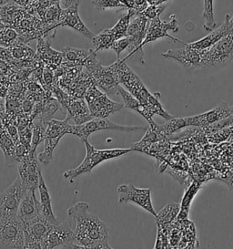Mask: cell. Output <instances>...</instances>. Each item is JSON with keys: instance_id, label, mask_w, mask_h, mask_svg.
<instances>
[{"instance_id": "obj_7", "label": "cell", "mask_w": 233, "mask_h": 249, "mask_svg": "<svg viewBox=\"0 0 233 249\" xmlns=\"http://www.w3.org/2000/svg\"><path fill=\"white\" fill-rule=\"evenodd\" d=\"M85 100L93 118H108L124 108L123 103L111 101L106 92H103L93 83L85 93Z\"/></svg>"}, {"instance_id": "obj_20", "label": "cell", "mask_w": 233, "mask_h": 249, "mask_svg": "<svg viewBox=\"0 0 233 249\" xmlns=\"http://www.w3.org/2000/svg\"><path fill=\"white\" fill-rule=\"evenodd\" d=\"M233 27V16L227 14L224 19V22L221 24L220 27H218V29L211 31V33L209 35H207L203 38L197 40L195 42H191V43H186L187 46H189V48L195 49L198 51H206L211 49L212 46L216 44L218 40L223 37L225 34H227L231 29Z\"/></svg>"}, {"instance_id": "obj_31", "label": "cell", "mask_w": 233, "mask_h": 249, "mask_svg": "<svg viewBox=\"0 0 233 249\" xmlns=\"http://www.w3.org/2000/svg\"><path fill=\"white\" fill-rule=\"evenodd\" d=\"M181 205L177 203H170L167 204L161 211H160L157 217L156 223L160 225H167L171 223L176 218V216L180 213Z\"/></svg>"}, {"instance_id": "obj_17", "label": "cell", "mask_w": 233, "mask_h": 249, "mask_svg": "<svg viewBox=\"0 0 233 249\" xmlns=\"http://www.w3.org/2000/svg\"><path fill=\"white\" fill-rule=\"evenodd\" d=\"M204 52L205 51H198L189 48V46L185 44L183 49L169 50L161 53V57L165 59H174L188 70H200Z\"/></svg>"}, {"instance_id": "obj_4", "label": "cell", "mask_w": 233, "mask_h": 249, "mask_svg": "<svg viewBox=\"0 0 233 249\" xmlns=\"http://www.w3.org/2000/svg\"><path fill=\"white\" fill-rule=\"evenodd\" d=\"M85 68L91 74L94 83L108 95H117V88L120 85L116 73L115 64L103 67L96 59V52L89 55L85 63Z\"/></svg>"}, {"instance_id": "obj_24", "label": "cell", "mask_w": 233, "mask_h": 249, "mask_svg": "<svg viewBox=\"0 0 233 249\" xmlns=\"http://www.w3.org/2000/svg\"><path fill=\"white\" fill-rule=\"evenodd\" d=\"M60 27H68L90 39H92L95 36L81 20L79 14V8H63Z\"/></svg>"}, {"instance_id": "obj_22", "label": "cell", "mask_w": 233, "mask_h": 249, "mask_svg": "<svg viewBox=\"0 0 233 249\" xmlns=\"http://www.w3.org/2000/svg\"><path fill=\"white\" fill-rule=\"evenodd\" d=\"M26 9L11 0H0V26L14 27Z\"/></svg>"}, {"instance_id": "obj_27", "label": "cell", "mask_w": 233, "mask_h": 249, "mask_svg": "<svg viewBox=\"0 0 233 249\" xmlns=\"http://www.w3.org/2000/svg\"><path fill=\"white\" fill-rule=\"evenodd\" d=\"M63 8H61L60 3H55L47 9L43 17L44 37H53L55 36L50 35V32L56 31L58 27H60V23L62 20Z\"/></svg>"}, {"instance_id": "obj_10", "label": "cell", "mask_w": 233, "mask_h": 249, "mask_svg": "<svg viewBox=\"0 0 233 249\" xmlns=\"http://www.w3.org/2000/svg\"><path fill=\"white\" fill-rule=\"evenodd\" d=\"M81 249L76 235L67 222H60L51 227L42 243V249Z\"/></svg>"}, {"instance_id": "obj_37", "label": "cell", "mask_w": 233, "mask_h": 249, "mask_svg": "<svg viewBox=\"0 0 233 249\" xmlns=\"http://www.w3.org/2000/svg\"><path fill=\"white\" fill-rule=\"evenodd\" d=\"M130 47H131V40L129 37H125L115 40L113 45L111 46L110 50H113V52H115L116 54V58L117 59H120V54L124 51H129Z\"/></svg>"}, {"instance_id": "obj_26", "label": "cell", "mask_w": 233, "mask_h": 249, "mask_svg": "<svg viewBox=\"0 0 233 249\" xmlns=\"http://www.w3.org/2000/svg\"><path fill=\"white\" fill-rule=\"evenodd\" d=\"M37 190L39 192L40 196V205H41V213L46 217V219L50 221L52 225H58L60 221L56 217L53 208H52V200H51L50 194L48 189V186L45 183L42 171L40 172L39 176V183H38V188Z\"/></svg>"}, {"instance_id": "obj_34", "label": "cell", "mask_w": 233, "mask_h": 249, "mask_svg": "<svg viewBox=\"0 0 233 249\" xmlns=\"http://www.w3.org/2000/svg\"><path fill=\"white\" fill-rule=\"evenodd\" d=\"M200 188V184L199 183H193L189 190L187 191L184 195V197L182 199V205H181V211H180V219H184L187 217L189 213V208H190V204L193 200L194 196H196L197 193L199 192Z\"/></svg>"}, {"instance_id": "obj_39", "label": "cell", "mask_w": 233, "mask_h": 249, "mask_svg": "<svg viewBox=\"0 0 233 249\" xmlns=\"http://www.w3.org/2000/svg\"><path fill=\"white\" fill-rule=\"evenodd\" d=\"M81 0H59L63 8H79Z\"/></svg>"}, {"instance_id": "obj_23", "label": "cell", "mask_w": 233, "mask_h": 249, "mask_svg": "<svg viewBox=\"0 0 233 249\" xmlns=\"http://www.w3.org/2000/svg\"><path fill=\"white\" fill-rule=\"evenodd\" d=\"M117 95L120 96L123 100L124 107L128 108L130 110H134L139 113L146 121L150 124V126L156 124V123L153 120V116L155 115L151 110H150L147 106L143 105L138 100H137L131 92L127 89H125L120 85L117 88Z\"/></svg>"}, {"instance_id": "obj_13", "label": "cell", "mask_w": 233, "mask_h": 249, "mask_svg": "<svg viewBox=\"0 0 233 249\" xmlns=\"http://www.w3.org/2000/svg\"><path fill=\"white\" fill-rule=\"evenodd\" d=\"M53 226L42 213L24 223L25 249H42L44 239Z\"/></svg>"}, {"instance_id": "obj_2", "label": "cell", "mask_w": 233, "mask_h": 249, "mask_svg": "<svg viewBox=\"0 0 233 249\" xmlns=\"http://www.w3.org/2000/svg\"><path fill=\"white\" fill-rule=\"evenodd\" d=\"M114 64L116 67L119 83L127 88V90H129L137 100L147 106L150 110H152L155 115H159L167 121L174 118L163 109L160 103V93L157 92L155 94H151L146 88L138 75L126 64L125 60L116 59Z\"/></svg>"}, {"instance_id": "obj_18", "label": "cell", "mask_w": 233, "mask_h": 249, "mask_svg": "<svg viewBox=\"0 0 233 249\" xmlns=\"http://www.w3.org/2000/svg\"><path fill=\"white\" fill-rule=\"evenodd\" d=\"M233 115V106L228 105L226 103H221L213 110L207 111L200 115H195L188 118L189 126H210L216 124L218 122L225 120Z\"/></svg>"}, {"instance_id": "obj_1", "label": "cell", "mask_w": 233, "mask_h": 249, "mask_svg": "<svg viewBox=\"0 0 233 249\" xmlns=\"http://www.w3.org/2000/svg\"><path fill=\"white\" fill-rule=\"evenodd\" d=\"M89 205L78 202L68 208L67 214L75 222L74 233L81 249H110L109 227L94 213L88 212Z\"/></svg>"}, {"instance_id": "obj_21", "label": "cell", "mask_w": 233, "mask_h": 249, "mask_svg": "<svg viewBox=\"0 0 233 249\" xmlns=\"http://www.w3.org/2000/svg\"><path fill=\"white\" fill-rule=\"evenodd\" d=\"M39 214H41V205L36 199V191H26L18 207V217L26 223Z\"/></svg>"}, {"instance_id": "obj_28", "label": "cell", "mask_w": 233, "mask_h": 249, "mask_svg": "<svg viewBox=\"0 0 233 249\" xmlns=\"http://www.w3.org/2000/svg\"><path fill=\"white\" fill-rule=\"evenodd\" d=\"M0 148L4 153L5 162L7 166L17 165V159L16 154V144L14 141L7 132L6 128L0 132Z\"/></svg>"}, {"instance_id": "obj_29", "label": "cell", "mask_w": 233, "mask_h": 249, "mask_svg": "<svg viewBox=\"0 0 233 249\" xmlns=\"http://www.w3.org/2000/svg\"><path fill=\"white\" fill-rule=\"evenodd\" d=\"M115 40L116 38L114 37L110 29L103 30L100 34L95 35L93 38L91 39L95 49L94 52L96 53L100 51L110 50L111 46L113 45Z\"/></svg>"}, {"instance_id": "obj_36", "label": "cell", "mask_w": 233, "mask_h": 249, "mask_svg": "<svg viewBox=\"0 0 233 249\" xmlns=\"http://www.w3.org/2000/svg\"><path fill=\"white\" fill-rule=\"evenodd\" d=\"M92 4L94 5L95 8L100 11L109 8H127L122 4L121 0H93Z\"/></svg>"}, {"instance_id": "obj_15", "label": "cell", "mask_w": 233, "mask_h": 249, "mask_svg": "<svg viewBox=\"0 0 233 249\" xmlns=\"http://www.w3.org/2000/svg\"><path fill=\"white\" fill-rule=\"evenodd\" d=\"M179 30H180L179 25H178L177 18L175 15L170 16V20L168 22L162 21L160 19V17H157L153 19H150L145 39L143 40L142 44L140 45V50L143 52V47L146 44L150 43L153 41H156V40H158L160 38H163V37L170 38L172 41H175V42H180L182 44H186V43L181 41L180 39L175 38V37L170 36L168 34V31H172V32L177 33Z\"/></svg>"}, {"instance_id": "obj_19", "label": "cell", "mask_w": 233, "mask_h": 249, "mask_svg": "<svg viewBox=\"0 0 233 249\" xmlns=\"http://www.w3.org/2000/svg\"><path fill=\"white\" fill-rule=\"evenodd\" d=\"M51 38L41 37L37 38V52L38 59L43 62L44 66L49 67L52 71H56L62 62V52H57L51 48Z\"/></svg>"}, {"instance_id": "obj_16", "label": "cell", "mask_w": 233, "mask_h": 249, "mask_svg": "<svg viewBox=\"0 0 233 249\" xmlns=\"http://www.w3.org/2000/svg\"><path fill=\"white\" fill-rule=\"evenodd\" d=\"M149 22L150 19L142 13H139L137 15V18L130 23L127 37L131 40V47L129 50L130 54L125 59H122L125 61L138 52L143 53L140 50V45L142 44L143 40L145 39Z\"/></svg>"}, {"instance_id": "obj_32", "label": "cell", "mask_w": 233, "mask_h": 249, "mask_svg": "<svg viewBox=\"0 0 233 249\" xmlns=\"http://www.w3.org/2000/svg\"><path fill=\"white\" fill-rule=\"evenodd\" d=\"M135 15H136V13L132 9H129L128 13L122 16L116 25L110 29L114 37L116 38V40L119 38H122V37H127L128 29H129V26L131 21V18Z\"/></svg>"}, {"instance_id": "obj_25", "label": "cell", "mask_w": 233, "mask_h": 249, "mask_svg": "<svg viewBox=\"0 0 233 249\" xmlns=\"http://www.w3.org/2000/svg\"><path fill=\"white\" fill-rule=\"evenodd\" d=\"M93 52V50H80L71 47H67L62 52V62L60 66L65 69L84 67L89 55Z\"/></svg>"}, {"instance_id": "obj_12", "label": "cell", "mask_w": 233, "mask_h": 249, "mask_svg": "<svg viewBox=\"0 0 233 249\" xmlns=\"http://www.w3.org/2000/svg\"><path fill=\"white\" fill-rule=\"evenodd\" d=\"M26 190L17 177L14 183L0 193V222L17 215L18 207Z\"/></svg>"}, {"instance_id": "obj_11", "label": "cell", "mask_w": 233, "mask_h": 249, "mask_svg": "<svg viewBox=\"0 0 233 249\" xmlns=\"http://www.w3.org/2000/svg\"><path fill=\"white\" fill-rule=\"evenodd\" d=\"M116 191L118 193V203H133L152 214L155 218L157 217L158 213L153 207L150 188H138L131 183H128L117 186Z\"/></svg>"}, {"instance_id": "obj_33", "label": "cell", "mask_w": 233, "mask_h": 249, "mask_svg": "<svg viewBox=\"0 0 233 249\" xmlns=\"http://www.w3.org/2000/svg\"><path fill=\"white\" fill-rule=\"evenodd\" d=\"M20 42L19 34L12 27L0 26V47L9 48Z\"/></svg>"}, {"instance_id": "obj_8", "label": "cell", "mask_w": 233, "mask_h": 249, "mask_svg": "<svg viewBox=\"0 0 233 249\" xmlns=\"http://www.w3.org/2000/svg\"><path fill=\"white\" fill-rule=\"evenodd\" d=\"M138 130H146L139 126H123L112 123L107 118H93L87 123L80 125H71L69 134L80 138L82 142L87 141L89 136L96 132L100 131H116V132H134Z\"/></svg>"}, {"instance_id": "obj_9", "label": "cell", "mask_w": 233, "mask_h": 249, "mask_svg": "<svg viewBox=\"0 0 233 249\" xmlns=\"http://www.w3.org/2000/svg\"><path fill=\"white\" fill-rule=\"evenodd\" d=\"M0 249H25L24 222L18 215L0 222Z\"/></svg>"}, {"instance_id": "obj_3", "label": "cell", "mask_w": 233, "mask_h": 249, "mask_svg": "<svg viewBox=\"0 0 233 249\" xmlns=\"http://www.w3.org/2000/svg\"><path fill=\"white\" fill-rule=\"evenodd\" d=\"M83 143L86 147V151H87L86 157L77 168L66 171L63 174L64 178H66L70 183H72L75 181V179H77L79 176L90 173L97 165L100 164L103 161H109L111 159L117 158L133 152L132 148L99 150V149H96L93 145H91L88 140L85 141Z\"/></svg>"}, {"instance_id": "obj_35", "label": "cell", "mask_w": 233, "mask_h": 249, "mask_svg": "<svg viewBox=\"0 0 233 249\" xmlns=\"http://www.w3.org/2000/svg\"><path fill=\"white\" fill-rule=\"evenodd\" d=\"M214 0H204V8L202 17L204 18L203 29L206 31H212L216 29L217 23L214 18Z\"/></svg>"}, {"instance_id": "obj_14", "label": "cell", "mask_w": 233, "mask_h": 249, "mask_svg": "<svg viewBox=\"0 0 233 249\" xmlns=\"http://www.w3.org/2000/svg\"><path fill=\"white\" fill-rule=\"evenodd\" d=\"M18 177L25 190L36 191L38 188L40 176V161L36 153H29L17 164Z\"/></svg>"}, {"instance_id": "obj_30", "label": "cell", "mask_w": 233, "mask_h": 249, "mask_svg": "<svg viewBox=\"0 0 233 249\" xmlns=\"http://www.w3.org/2000/svg\"><path fill=\"white\" fill-rule=\"evenodd\" d=\"M48 123L35 118L33 120V132H32V140H31V148L29 153H36L37 146L44 142L46 129Z\"/></svg>"}, {"instance_id": "obj_40", "label": "cell", "mask_w": 233, "mask_h": 249, "mask_svg": "<svg viewBox=\"0 0 233 249\" xmlns=\"http://www.w3.org/2000/svg\"><path fill=\"white\" fill-rule=\"evenodd\" d=\"M0 111H1V106H0Z\"/></svg>"}, {"instance_id": "obj_38", "label": "cell", "mask_w": 233, "mask_h": 249, "mask_svg": "<svg viewBox=\"0 0 233 249\" xmlns=\"http://www.w3.org/2000/svg\"><path fill=\"white\" fill-rule=\"evenodd\" d=\"M165 7L166 6H160V7H159V6H150L141 13L146 16L149 19H153L157 17H160V14L164 11Z\"/></svg>"}, {"instance_id": "obj_6", "label": "cell", "mask_w": 233, "mask_h": 249, "mask_svg": "<svg viewBox=\"0 0 233 249\" xmlns=\"http://www.w3.org/2000/svg\"><path fill=\"white\" fill-rule=\"evenodd\" d=\"M57 100L62 105V108L67 111L66 119L73 120L75 124H83L93 119L88 106H87L86 100L81 97L70 95L65 92L63 89H59L58 85L54 86L52 89Z\"/></svg>"}, {"instance_id": "obj_5", "label": "cell", "mask_w": 233, "mask_h": 249, "mask_svg": "<svg viewBox=\"0 0 233 249\" xmlns=\"http://www.w3.org/2000/svg\"><path fill=\"white\" fill-rule=\"evenodd\" d=\"M233 60V27L211 49L204 52L200 70L223 66Z\"/></svg>"}]
</instances>
